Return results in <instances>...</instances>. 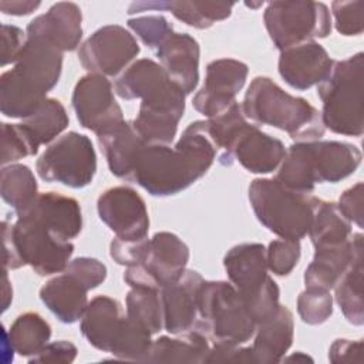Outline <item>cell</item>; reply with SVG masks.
<instances>
[{
    "label": "cell",
    "mask_w": 364,
    "mask_h": 364,
    "mask_svg": "<svg viewBox=\"0 0 364 364\" xmlns=\"http://www.w3.org/2000/svg\"><path fill=\"white\" fill-rule=\"evenodd\" d=\"M206 363H255L252 347L232 346V344H213L210 347Z\"/></svg>",
    "instance_id": "obj_50"
},
{
    "label": "cell",
    "mask_w": 364,
    "mask_h": 364,
    "mask_svg": "<svg viewBox=\"0 0 364 364\" xmlns=\"http://www.w3.org/2000/svg\"><path fill=\"white\" fill-rule=\"evenodd\" d=\"M199 178L200 175L179 148L145 144L136 155L128 181L138 183L152 196H172Z\"/></svg>",
    "instance_id": "obj_9"
},
{
    "label": "cell",
    "mask_w": 364,
    "mask_h": 364,
    "mask_svg": "<svg viewBox=\"0 0 364 364\" xmlns=\"http://www.w3.org/2000/svg\"><path fill=\"white\" fill-rule=\"evenodd\" d=\"M249 68L245 63L233 58L213 60L206 67L205 82L193 97V108L212 118L226 111L243 88Z\"/></svg>",
    "instance_id": "obj_16"
},
{
    "label": "cell",
    "mask_w": 364,
    "mask_h": 364,
    "mask_svg": "<svg viewBox=\"0 0 364 364\" xmlns=\"http://www.w3.org/2000/svg\"><path fill=\"white\" fill-rule=\"evenodd\" d=\"M336 28L343 36H360L364 30V1H333Z\"/></svg>",
    "instance_id": "obj_44"
},
{
    "label": "cell",
    "mask_w": 364,
    "mask_h": 364,
    "mask_svg": "<svg viewBox=\"0 0 364 364\" xmlns=\"http://www.w3.org/2000/svg\"><path fill=\"white\" fill-rule=\"evenodd\" d=\"M333 60L326 48L307 41L289 47L280 53L279 74L293 88L304 91L318 85L330 73Z\"/></svg>",
    "instance_id": "obj_20"
},
{
    "label": "cell",
    "mask_w": 364,
    "mask_h": 364,
    "mask_svg": "<svg viewBox=\"0 0 364 364\" xmlns=\"http://www.w3.org/2000/svg\"><path fill=\"white\" fill-rule=\"evenodd\" d=\"M40 1H30V0H1L0 1V10L4 14H11V16H27L37 10L40 7Z\"/></svg>",
    "instance_id": "obj_52"
},
{
    "label": "cell",
    "mask_w": 364,
    "mask_h": 364,
    "mask_svg": "<svg viewBox=\"0 0 364 364\" xmlns=\"http://www.w3.org/2000/svg\"><path fill=\"white\" fill-rule=\"evenodd\" d=\"M127 317L146 328L152 336L164 327L161 293L148 287H131L127 294Z\"/></svg>",
    "instance_id": "obj_37"
},
{
    "label": "cell",
    "mask_w": 364,
    "mask_h": 364,
    "mask_svg": "<svg viewBox=\"0 0 364 364\" xmlns=\"http://www.w3.org/2000/svg\"><path fill=\"white\" fill-rule=\"evenodd\" d=\"M88 291L80 280L63 272L40 289V299L61 323L71 324L82 317L88 306Z\"/></svg>",
    "instance_id": "obj_27"
},
{
    "label": "cell",
    "mask_w": 364,
    "mask_h": 364,
    "mask_svg": "<svg viewBox=\"0 0 364 364\" xmlns=\"http://www.w3.org/2000/svg\"><path fill=\"white\" fill-rule=\"evenodd\" d=\"M100 219L124 240L145 239L149 230L148 209L141 195L129 186L104 191L97 200Z\"/></svg>",
    "instance_id": "obj_15"
},
{
    "label": "cell",
    "mask_w": 364,
    "mask_h": 364,
    "mask_svg": "<svg viewBox=\"0 0 364 364\" xmlns=\"http://www.w3.org/2000/svg\"><path fill=\"white\" fill-rule=\"evenodd\" d=\"M46 98L47 94L24 80L14 68L1 74L0 109L3 115L26 119L38 109Z\"/></svg>",
    "instance_id": "obj_31"
},
{
    "label": "cell",
    "mask_w": 364,
    "mask_h": 364,
    "mask_svg": "<svg viewBox=\"0 0 364 364\" xmlns=\"http://www.w3.org/2000/svg\"><path fill=\"white\" fill-rule=\"evenodd\" d=\"M209 351V338L198 330H191L176 338L162 336L154 340L145 363L202 364L206 363Z\"/></svg>",
    "instance_id": "obj_30"
},
{
    "label": "cell",
    "mask_w": 364,
    "mask_h": 364,
    "mask_svg": "<svg viewBox=\"0 0 364 364\" xmlns=\"http://www.w3.org/2000/svg\"><path fill=\"white\" fill-rule=\"evenodd\" d=\"M148 237L138 239V240H124L119 237H115L109 245V256L117 262L118 264L131 267L138 264L146 250Z\"/></svg>",
    "instance_id": "obj_46"
},
{
    "label": "cell",
    "mask_w": 364,
    "mask_h": 364,
    "mask_svg": "<svg viewBox=\"0 0 364 364\" xmlns=\"http://www.w3.org/2000/svg\"><path fill=\"white\" fill-rule=\"evenodd\" d=\"M38 148L40 144L23 122L1 124V165L36 155Z\"/></svg>",
    "instance_id": "obj_40"
},
{
    "label": "cell",
    "mask_w": 364,
    "mask_h": 364,
    "mask_svg": "<svg viewBox=\"0 0 364 364\" xmlns=\"http://www.w3.org/2000/svg\"><path fill=\"white\" fill-rule=\"evenodd\" d=\"M169 80L161 64L141 58L128 65L115 81V92L122 100H144Z\"/></svg>",
    "instance_id": "obj_32"
},
{
    "label": "cell",
    "mask_w": 364,
    "mask_h": 364,
    "mask_svg": "<svg viewBox=\"0 0 364 364\" xmlns=\"http://www.w3.org/2000/svg\"><path fill=\"white\" fill-rule=\"evenodd\" d=\"M318 200L311 192L293 191L274 178H257L249 185V202L257 220L280 239H303Z\"/></svg>",
    "instance_id": "obj_5"
},
{
    "label": "cell",
    "mask_w": 364,
    "mask_h": 364,
    "mask_svg": "<svg viewBox=\"0 0 364 364\" xmlns=\"http://www.w3.org/2000/svg\"><path fill=\"white\" fill-rule=\"evenodd\" d=\"M361 164L360 149L341 141L296 142L286 149L276 181L299 192H313L316 183H336Z\"/></svg>",
    "instance_id": "obj_1"
},
{
    "label": "cell",
    "mask_w": 364,
    "mask_h": 364,
    "mask_svg": "<svg viewBox=\"0 0 364 364\" xmlns=\"http://www.w3.org/2000/svg\"><path fill=\"white\" fill-rule=\"evenodd\" d=\"M363 53L333 61L330 73L317 87L324 128L340 135H363Z\"/></svg>",
    "instance_id": "obj_4"
},
{
    "label": "cell",
    "mask_w": 364,
    "mask_h": 364,
    "mask_svg": "<svg viewBox=\"0 0 364 364\" xmlns=\"http://www.w3.org/2000/svg\"><path fill=\"white\" fill-rule=\"evenodd\" d=\"M309 236L314 247L340 245L353 236L351 223L338 210L337 203L320 199L314 209Z\"/></svg>",
    "instance_id": "obj_34"
},
{
    "label": "cell",
    "mask_w": 364,
    "mask_h": 364,
    "mask_svg": "<svg viewBox=\"0 0 364 364\" xmlns=\"http://www.w3.org/2000/svg\"><path fill=\"white\" fill-rule=\"evenodd\" d=\"M363 203H364V185L363 182H358L341 193L337 208L350 223H355L361 229L363 228Z\"/></svg>",
    "instance_id": "obj_47"
},
{
    "label": "cell",
    "mask_w": 364,
    "mask_h": 364,
    "mask_svg": "<svg viewBox=\"0 0 364 364\" xmlns=\"http://www.w3.org/2000/svg\"><path fill=\"white\" fill-rule=\"evenodd\" d=\"M203 277L195 270H185L179 279L159 290L164 328L171 334L195 330L198 324V296Z\"/></svg>",
    "instance_id": "obj_18"
},
{
    "label": "cell",
    "mask_w": 364,
    "mask_h": 364,
    "mask_svg": "<svg viewBox=\"0 0 364 364\" xmlns=\"http://www.w3.org/2000/svg\"><path fill=\"white\" fill-rule=\"evenodd\" d=\"M36 169L46 182H57L74 189L85 188L97 172L94 145L87 135L67 132L46 148L37 159Z\"/></svg>",
    "instance_id": "obj_10"
},
{
    "label": "cell",
    "mask_w": 364,
    "mask_h": 364,
    "mask_svg": "<svg viewBox=\"0 0 364 364\" xmlns=\"http://www.w3.org/2000/svg\"><path fill=\"white\" fill-rule=\"evenodd\" d=\"M363 340H336L328 350V360L331 363H360L363 360Z\"/></svg>",
    "instance_id": "obj_51"
},
{
    "label": "cell",
    "mask_w": 364,
    "mask_h": 364,
    "mask_svg": "<svg viewBox=\"0 0 364 364\" xmlns=\"http://www.w3.org/2000/svg\"><path fill=\"white\" fill-rule=\"evenodd\" d=\"M151 337L152 334L146 328H144L125 314L121 330L112 346L111 354L121 360L145 361L152 346Z\"/></svg>",
    "instance_id": "obj_39"
},
{
    "label": "cell",
    "mask_w": 364,
    "mask_h": 364,
    "mask_svg": "<svg viewBox=\"0 0 364 364\" xmlns=\"http://www.w3.org/2000/svg\"><path fill=\"white\" fill-rule=\"evenodd\" d=\"M363 249L355 252L351 264L334 286L336 301L347 321L354 326H363L364 323Z\"/></svg>",
    "instance_id": "obj_35"
},
{
    "label": "cell",
    "mask_w": 364,
    "mask_h": 364,
    "mask_svg": "<svg viewBox=\"0 0 364 364\" xmlns=\"http://www.w3.org/2000/svg\"><path fill=\"white\" fill-rule=\"evenodd\" d=\"M283 360H286V361H289V360H304V361L310 360V361H311V358H310L309 355L303 354L301 351H297V353H296V354H293L291 357H287V358H283Z\"/></svg>",
    "instance_id": "obj_54"
},
{
    "label": "cell",
    "mask_w": 364,
    "mask_h": 364,
    "mask_svg": "<svg viewBox=\"0 0 364 364\" xmlns=\"http://www.w3.org/2000/svg\"><path fill=\"white\" fill-rule=\"evenodd\" d=\"M246 118L284 131L296 142L318 141L326 128L321 114L304 98L293 97L269 77H256L242 104Z\"/></svg>",
    "instance_id": "obj_2"
},
{
    "label": "cell",
    "mask_w": 364,
    "mask_h": 364,
    "mask_svg": "<svg viewBox=\"0 0 364 364\" xmlns=\"http://www.w3.org/2000/svg\"><path fill=\"white\" fill-rule=\"evenodd\" d=\"M77 347L67 341V340H58L53 343H47L46 347L37 353L36 355L30 357V363H61V364H70L77 357Z\"/></svg>",
    "instance_id": "obj_49"
},
{
    "label": "cell",
    "mask_w": 364,
    "mask_h": 364,
    "mask_svg": "<svg viewBox=\"0 0 364 364\" xmlns=\"http://www.w3.org/2000/svg\"><path fill=\"white\" fill-rule=\"evenodd\" d=\"M14 70L41 92L47 94L60 80L63 53L43 40L27 37V43L14 63Z\"/></svg>",
    "instance_id": "obj_24"
},
{
    "label": "cell",
    "mask_w": 364,
    "mask_h": 364,
    "mask_svg": "<svg viewBox=\"0 0 364 364\" xmlns=\"http://www.w3.org/2000/svg\"><path fill=\"white\" fill-rule=\"evenodd\" d=\"M3 269L14 270L30 266L40 276L64 272L74 252V245L41 223L17 216L16 222L3 220Z\"/></svg>",
    "instance_id": "obj_3"
},
{
    "label": "cell",
    "mask_w": 364,
    "mask_h": 364,
    "mask_svg": "<svg viewBox=\"0 0 364 364\" xmlns=\"http://www.w3.org/2000/svg\"><path fill=\"white\" fill-rule=\"evenodd\" d=\"M127 23L139 40L152 51L173 33L172 24L164 16H141L129 18Z\"/></svg>",
    "instance_id": "obj_43"
},
{
    "label": "cell",
    "mask_w": 364,
    "mask_h": 364,
    "mask_svg": "<svg viewBox=\"0 0 364 364\" xmlns=\"http://www.w3.org/2000/svg\"><path fill=\"white\" fill-rule=\"evenodd\" d=\"M189 247L171 232H158L148 239L142 260L127 267L124 280L131 287H148L161 290L175 282L186 270Z\"/></svg>",
    "instance_id": "obj_11"
},
{
    "label": "cell",
    "mask_w": 364,
    "mask_h": 364,
    "mask_svg": "<svg viewBox=\"0 0 364 364\" xmlns=\"http://www.w3.org/2000/svg\"><path fill=\"white\" fill-rule=\"evenodd\" d=\"M101 151L105 155L112 175L121 179H129L135 159L145 142L134 129L131 121H124L114 129L98 135Z\"/></svg>",
    "instance_id": "obj_29"
},
{
    "label": "cell",
    "mask_w": 364,
    "mask_h": 364,
    "mask_svg": "<svg viewBox=\"0 0 364 364\" xmlns=\"http://www.w3.org/2000/svg\"><path fill=\"white\" fill-rule=\"evenodd\" d=\"M185 92L171 80L145 97L139 105L134 129L148 145H171L185 112Z\"/></svg>",
    "instance_id": "obj_12"
},
{
    "label": "cell",
    "mask_w": 364,
    "mask_h": 364,
    "mask_svg": "<svg viewBox=\"0 0 364 364\" xmlns=\"http://www.w3.org/2000/svg\"><path fill=\"white\" fill-rule=\"evenodd\" d=\"M27 43V34L16 27L3 24L1 26V65L16 63Z\"/></svg>",
    "instance_id": "obj_48"
},
{
    "label": "cell",
    "mask_w": 364,
    "mask_h": 364,
    "mask_svg": "<svg viewBox=\"0 0 364 364\" xmlns=\"http://www.w3.org/2000/svg\"><path fill=\"white\" fill-rule=\"evenodd\" d=\"M82 14L71 1L53 4L47 13L33 18L26 30L27 37L43 40L61 53L74 51L82 37Z\"/></svg>",
    "instance_id": "obj_19"
},
{
    "label": "cell",
    "mask_w": 364,
    "mask_h": 364,
    "mask_svg": "<svg viewBox=\"0 0 364 364\" xmlns=\"http://www.w3.org/2000/svg\"><path fill=\"white\" fill-rule=\"evenodd\" d=\"M16 215L41 223L65 240L75 239L82 229V216L78 202L74 198L57 192L38 193L27 208L16 212Z\"/></svg>",
    "instance_id": "obj_21"
},
{
    "label": "cell",
    "mask_w": 364,
    "mask_h": 364,
    "mask_svg": "<svg viewBox=\"0 0 364 364\" xmlns=\"http://www.w3.org/2000/svg\"><path fill=\"white\" fill-rule=\"evenodd\" d=\"M0 193L6 203L14 212L27 208L38 195L37 181L33 171L23 164H10L3 166L0 175Z\"/></svg>",
    "instance_id": "obj_36"
},
{
    "label": "cell",
    "mask_w": 364,
    "mask_h": 364,
    "mask_svg": "<svg viewBox=\"0 0 364 364\" xmlns=\"http://www.w3.org/2000/svg\"><path fill=\"white\" fill-rule=\"evenodd\" d=\"M138 54L135 37L118 24L100 27L78 48L81 65L104 77L118 75Z\"/></svg>",
    "instance_id": "obj_13"
},
{
    "label": "cell",
    "mask_w": 364,
    "mask_h": 364,
    "mask_svg": "<svg viewBox=\"0 0 364 364\" xmlns=\"http://www.w3.org/2000/svg\"><path fill=\"white\" fill-rule=\"evenodd\" d=\"M121 304L108 296H97L81 317L80 330L85 340L97 350L111 353L124 321Z\"/></svg>",
    "instance_id": "obj_26"
},
{
    "label": "cell",
    "mask_w": 364,
    "mask_h": 364,
    "mask_svg": "<svg viewBox=\"0 0 364 364\" xmlns=\"http://www.w3.org/2000/svg\"><path fill=\"white\" fill-rule=\"evenodd\" d=\"M64 272L80 280L88 290L98 287L107 277L105 264L98 259L87 256L70 260Z\"/></svg>",
    "instance_id": "obj_45"
},
{
    "label": "cell",
    "mask_w": 364,
    "mask_h": 364,
    "mask_svg": "<svg viewBox=\"0 0 364 364\" xmlns=\"http://www.w3.org/2000/svg\"><path fill=\"white\" fill-rule=\"evenodd\" d=\"M284 155L286 148L280 139L264 134L257 125L246 122L228 149L219 155V162L232 165L233 161H237L249 172L270 173L279 168Z\"/></svg>",
    "instance_id": "obj_17"
},
{
    "label": "cell",
    "mask_w": 364,
    "mask_h": 364,
    "mask_svg": "<svg viewBox=\"0 0 364 364\" xmlns=\"http://www.w3.org/2000/svg\"><path fill=\"white\" fill-rule=\"evenodd\" d=\"M297 313L310 326L323 324L333 314V296L327 290L306 289L297 297Z\"/></svg>",
    "instance_id": "obj_41"
},
{
    "label": "cell",
    "mask_w": 364,
    "mask_h": 364,
    "mask_svg": "<svg viewBox=\"0 0 364 364\" xmlns=\"http://www.w3.org/2000/svg\"><path fill=\"white\" fill-rule=\"evenodd\" d=\"M71 102L80 125L97 136L125 121L112 85L104 75L92 73L82 75L74 87Z\"/></svg>",
    "instance_id": "obj_14"
},
{
    "label": "cell",
    "mask_w": 364,
    "mask_h": 364,
    "mask_svg": "<svg viewBox=\"0 0 364 364\" xmlns=\"http://www.w3.org/2000/svg\"><path fill=\"white\" fill-rule=\"evenodd\" d=\"M3 273H4V276H3V282H4V286H3V311H6L10 301H11L13 291H11V286H10L9 279H7V270H4Z\"/></svg>",
    "instance_id": "obj_53"
},
{
    "label": "cell",
    "mask_w": 364,
    "mask_h": 364,
    "mask_svg": "<svg viewBox=\"0 0 364 364\" xmlns=\"http://www.w3.org/2000/svg\"><path fill=\"white\" fill-rule=\"evenodd\" d=\"M169 80L186 95L199 82V44L186 33H172L155 51Z\"/></svg>",
    "instance_id": "obj_22"
},
{
    "label": "cell",
    "mask_w": 364,
    "mask_h": 364,
    "mask_svg": "<svg viewBox=\"0 0 364 364\" xmlns=\"http://www.w3.org/2000/svg\"><path fill=\"white\" fill-rule=\"evenodd\" d=\"M361 247H364L361 233H353L350 240L340 245L314 247L313 260L304 272L306 289L327 291L334 289L343 273L351 264L355 252Z\"/></svg>",
    "instance_id": "obj_23"
},
{
    "label": "cell",
    "mask_w": 364,
    "mask_h": 364,
    "mask_svg": "<svg viewBox=\"0 0 364 364\" xmlns=\"http://www.w3.org/2000/svg\"><path fill=\"white\" fill-rule=\"evenodd\" d=\"M257 323L235 286L223 280H203L198 296V324L213 344L242 346L256 331Z\"/></svg>",
    "instance_id": "obj_6"
},
{
    "label": "cell",
    "mask_w": 364,
    "mask_h": 364,
    "mask_svg": "<svg viewBox=\"0 0 364 364\" xmlns=\"http://www.w3.org/2000/svg\"><path fill=\"white\" fill-rule=\"evenodd\" d=\"M300 242L290 239H277L269 243L266 249L267 269L276 276H287L297 266L300 259Z\"/></svg>",
    "instance_id": "obj_42"
},
{
    "label": "cell",
    "mask_w": 364,
    "mask_h": 364,
    "mask_svg": "<svg viewBox=\"0 0 364 364\" xmlns=\"http://www.w3.org/2000/svg\"><path fill=\"white\" fill-rule=\"evenodd\" d=\"M263 20L270 40L280 51L331 33L328 7L318 1H272Z\"/></svg>",
    "instance_id": "obj_8"
},
{
    "label": "cell",
    "mask_w": 364,
    "mask_h": 364,
    "mask_svg": "<svg viewBox=\"0 0 364 364\" xmlns=\"http://www.w3.org/2000/svg\"><path fill=\"white\" fill-rule=\"evenodd\" d=\"M68 115L64 105L55 98H46L38 109L23 119L40 145L50 144L68 125Z\"/></svg>",
    "instance_id": "obj_38"
},
{
    "label": "cell",
    "mask_w": 364,
    "mask_h": 364,
    "mask_svg": "<svg viewBox=\"0 0 364 364\" xmlns=\"http://www.w3.org/2000/svg\"><path fill=\"white\" fill-rule=\"evenodd\" d=\"M4 336L13 351L30 358L40 353L50 341L51 327L38 313L27 311L13 321Z\"/></svg>",
    "instance_id": "obj_33"
},
{
    "label": "cell",
    "mask_w": 364,
    "mask_h": 364,
    "mask_svg": "<svg viewBox=\"0 0 364 364\" xmlns=\"http://www.w3.org/2000/svg\"><path fill=\"white\" fill-rule=\"evenodd\" d=\"M293 313L286 306H279L256 327L252 346L255 363L273 364L282 361L293 343Z\"/></svg>",
    "instance_id": "obj_25"
},
{
    "label": "cell",
    "mask_w": 364,
    "mask_h": 364,
    "mask_svg": "<svg viewBox=\"0 0 364 364\" xmlns=\"http://www.w3.org/2000/svg\"><path fill=\"white\" fill-rule=\"evenodd\" d=\"M235 3H216V1H176V0H155V1H136L128 9V14H135L148 10L171 11L178 20L185 24L203 30L222 21L232 14Z\"/></svg>",
    "instance_id": "obj_28"
},
{
    "label": "cell",
    "mask_w": 364,
    "mask_h": 364,
    "mask_svg": "<svg viewBox=\"0 0 364 364\" xmlns=\"http://www.w3.org/2000/svg\"><path fill=\"white\" fill-rule=\"evenodd\" d=\"M223 266L230 283L245 300L257 324L280 306V290L267 274L266 247L262 243L233 246L225 255Z\"/></svg>",
    "instance_id": "obj_7"
}]
</instances>
